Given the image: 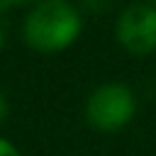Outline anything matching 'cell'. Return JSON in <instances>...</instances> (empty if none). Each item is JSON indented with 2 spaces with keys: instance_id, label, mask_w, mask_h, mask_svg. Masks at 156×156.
<instances>
[{
  "instance_id": "cell-1",
  "label": "cell",
  "mask_w": 156,
  "mask_h": 156,
  "mask_svg": "<svg viewBox=\"0 0 156 156\" xmlns=\"http://www.w3.org/2000/svg\"><path fill=\"white\" fill-rule=\"evenodd\" d=\"M83 29L80 12L68 0H39L24 17V41L44 54L68 49Z\"/></svg>"
},
{
  "instance_id": "cell-2",
  "label": "cell",
  "mask_w": 156,
  "mask_h": 156,
  "mask_svg": "<svg viewBox=\"0 0 156 156\" xmlns=\"http://www.w3.org/2000/svg\"><path fill=\"white\" fill-rule=\"evenodd\" d=\"M136 112L134 93L122 83H105L95 88L85 102V117L90 127L100 132H117L132 122Z\"/></svg>"
},
{
  "instance_id": "cell-3",
  "label": "cell",
  "mask_w": 156,
  "mask_h": 156,
  "mask_svg": "<svg viewBox=\"0 0 156 156\" xmlns=\"http://www.w3.org/2000/svg\"><path fill=\"white\" fill-rule=\"evenodd\" d=\"M115 37L129 54H151L156 49V5L134 2L124 7L117 17Z\"/></svg>"
},
{
  "instance_id": "cell-4",
  "label": "cell",
  "mask_w": 156,
  "mask_h": 156,
  "mask_svg": "<svg viewBox=\"0 0 156 156\" xmlns=\"http://www.w3.org/2000/svg\"><path fill=\"white\" fill-rule=\"evenodd\" d=\"M88 12H105L110 7V0H83Z\"/></svg>"
},
{
  "instance_id": "cell-5",
  "label": "cell",
  "mask_w": 156,
  "mask_h": 156,
  "mask_svg": "<svg viewBox=\"0 0 156 156\" xmlns=\"http://www.w3.org/2000/svg\"><path fill=\"white\" fill-rule=\"evenodd\" d=\"M39 0H0V12L10 10V7H20V5H37Z\"/></svg>"
},
{
  "instance_id": "cell-6",
  "label": "cell",
  "mask_w": 156,
  "mask_h": 156,
  "mask_svg": "<svg viewBox=\"0 0 156 156\" xmlns=\"http://www.w3.org/2000/svg\"><path fill=\"white\" fill-rule=\"evenodd\" d=\"M0 156H22V154L17 151V146H15V144H10L7 139H2V136H0Z\"/></svg>"
},
{
  "instance_id": "cell-7",
  "label": "cell",
  "mask_w": 156,
  "mask_h": 156,
  "mask_svg": "<svg viewBox=\"0 0 156 156\" xmlns=\"http://www.w3.org/2000/svg\"><path fill=\"white\" fill-rule=\"evenodd\" d=\"M7 41V24H5V12H0V49Z\"/></svg>"
},
{
  "instance_id": "cell-8",
  "label": "cell",
  "mask_w": 156,
  "mask_h": 156,
  "mask_svg": "<svg viewBox=\"0 0 156 156\" xmlns=\"http://www.w3.org/2000/svg\"><path fill=\"white\" fill-rule=\"evenodd\" d=\"M7 110H10V105H7V98L0 93V122L7 117Z\"/></svg>"
},
{
  "instance_id": "cell-9",
  "label": "cell",
  "mask_w": 156,
  "mask_h": 156,
  "mask_svg": "<svg viewBox=\"0 0 156 156\" xmlns=\"http://www.w3.org/2000/svg\"><path fill=\"white\" fill-rule=\"evenodd\" d=\"M151 2H154V5H156V0H151Z\"/></svg>"
}]
</instances>
